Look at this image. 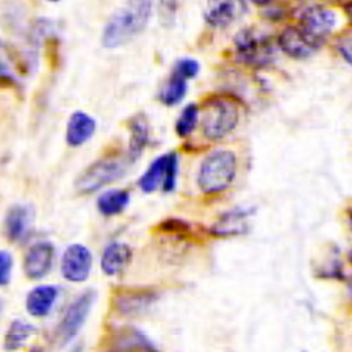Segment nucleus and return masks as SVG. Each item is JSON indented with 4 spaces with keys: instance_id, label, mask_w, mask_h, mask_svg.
Wrapping results in <instances>:
<instances>
[{
    "instance_id": "412c9836",
    "label": "nucleus",
    "mask_w": 352,
    "mask_h": 352,
    "mask_svg": "<svg viewBox=\"0 0 352 352\" xmlns=\"http://www.w3.org/2000/svg\"><path fill=\"white\" fill-rule=\"evenodd\" d=\"M33 333H36V327L30 324V322H25L22 320H16L10 324L7 333H5V349L7 351H14L19 349L21 346H24L28 338L32 337Z\"/></svg>"
},
{
    "instance_id": "9b49d317",
    "label": "nucleus",
    "mask_w": 352,
    "mask_h": 352,
    "mask_svg": "<svg viewBox=\"0 0 352 352\" xmlns=\"http://www.w3.org/2000/svg\"><path fill=\"white\" fill-rule=\"evenodd\" d=\"M277 43H279V47L283 52L296 60L309 58L310 55H314L320 49V45L311 41L299 27H287L280 33Z\"/></svg>"
},
{
    "instance_id": "473e14b6",
    "label": "nucleus",
    "mask_w": 352,
    "mask_h": 352,
    "mask_svg": "<svg viewBox=\"0 0 352 352\" xmlns=\"http://www.w3.org/2000/svg\"><path fill=\"white\" fill-rule=\"evenodd\" d=\"M49 2H60V0H49Z\"/></svg>"
},
{
    "instance_id": "39448f33",
    "label": "nucleus",
    "mask_w": 352,
    "mask_h": 352,
    "mask_svg": "<svg viewBox=\"0 0 352 352\" xmlns=\"http://www.w3.org/2000/svg\"><path fill=\"white\" fill-rule=\"evenodd\" d=\"M96 299H98V293L94 289H85L83 293L72 300L69 307L66 309L65 315L61 316L58 327L55 331L56 343L60 346H66L77 337L78 332L83 329L85 322H87L91 310H93Z\"/></svg>"
},
{
    "instance_id": "0eeeda50",
    "label": "nucleus",
    "mask_w": 352,
    "mask_h": 352,
    "mask_svg": "<svg viewBox=\"0 0 352 352\" xmlns=\"http://www.w3.org/2000/svg\"><path fill=\"white\" fill-rule=\"evenodd\" d=\"M335 24H337V16L332 10L322 5H310L300 11L299 28L320 47L331 35Z\"/></svg>"
},
{
    "instance_id": "bb28decb",
    "label": "nucleus",
    "mask_w": 352,
    "mask_h": 352,
    "mask_svg": "<svg viewBox=\"0 0 352 352\" xmlns=\"http://www.w3.org/2000/svg\"><path fill=\"white\" fill-rule=\"evenodd\" d=\"M182 0H160V19L162 24L171 27L177 16Z\"/></svg>"
},
{
    "instance_id": "c85d7f7f",
    "label": "nucleus",
    "mask_w": 352,
    "mask_h": 352,
    "mask_svg": "<svg viewBox=\"0 0 352 352\" xmlns=\"http://www.w3.org/2000/svg\"><path fill=\"white\" fill-rule=\"evenodd\" d=\"M338 50L340 54L343 55V58L348 61L349 65H352V33H348V35L340 38Z\"/></svg>"
},
{
    "instance_id": "7ed1b4c3",
    "label": "nucleus",
    "mask_w": 352,
    "mask_h": 352,
    "mask_svg": "<svg viewBox=\"0 0 352 352\" xmlns=\"http://www.w3.org/2000/svg\"><path fill=\"white\" fill-rule=\"evenodd\" d=\"M130 164L133 163L127 155H110L102 158L80 174V177L76 182V190L80 195H91V192L99 191L104 186L121 179L127 173Z\"/></svg>"
},
{
    "instance_id": "a211bd4d",
    "label": "nucleus",
    "mask_w": 352,
    "mask_h": 352,
    "mask_svg": "<svg viewBox=\"0 0 352 352\" xmlns=\"http://www.w3.org/2000/svg\"><path fill=\"white\" fill-rule=\"evenodd\" d=\"M149 124L144 116H135L130 121V143L127 157L130 162L135 163L143 154L147 143H149Z\"/></svg>"
},
{
    "instance_id": "4468645a",
    "label": "nucleus",
    "mask_w": 352,
    "mask_h": 352,
    "mask_svg": "<svg viewBox=\"0 0 352 352\" xmlns=\"http://www.w3.org/2000/svg\"><path fill=\"white\" fill-rule=\"evenodd\" d=\"M96 132V121L89 115L83 111L72 113L67 122L66 141L71 147H80L87 141L93 138Z\"/></svg>"
},
{
    "instance_id": "393cba45",
    "label": "nucleus",
    "mask_w": 352,
    "mask_h": 352,
    "mask_svg": "<svg viewBox=\"0 0 352 352\" xmlns=\"http://www.w3.org/2000/svg\"><path fill=\"white\" fill-rule=\"evenodd\" d=\"M177 171H179V157L175 152H169L166 174H164V180L162 185V188L166 192H171L175 188V184H177Z\"/></svg>"
},
{
    "instance_id": "c756f323",
    "label": "nucleus",
    "mask_w": 352,
    "mask_h": 352,
    "mask_svg": "<svg viewBox=\"0 0 352 352\" xmlns=\"http://www.w3.org/2000/svg\"><path fill=\"white\" fill-rule=\"evenodd\" d=\"M254 5H258V7H266V5H270L272 0H251Z\"/></svg>"
},
{
    "instance_id": "9d476101",
    "label": "nucleus",
    "mask_w": 352,
    "mask_h": 352,
    "mask_svg": "<svg viewBox=\"0 0 352 352\" xmlns=\"http://www.w3.org/2000/svg\"><path fill=\"white\" fill-rule=\"evenodd\" d=\"M55 258V248L49 241H39L28 249L24 258L25 276L32 280L43 279L52 270Z\"/></svg>"
},
{
    "instance_id": "7c9ffc66",
    "label": "nucleus",
    "mask_w": 352,
    "mask_h": 352,
    "mask_svg": "<svg viewBox=\"0 0 352 352\" xmlns=\"http://www.w3.org/2000/svg\"><path fill=\"white\" fill-rule=\"evenodd\" d=\"M349 224H351V229H352V208L349 210Z\"/></svg>"
},
{
    "instance_id": "aec40b11",
    "label": "nucleus",
    "mask_w": 352,
    "mask_h": 352,
    "mask_svg": "<svg viewBox=\"0 0 352 352\" xmlns=\"http://www.w3.org/2000/svg\"><path fill=\"white\" fill-rule=\"evenodd\" d=\"M166 164H168V154L155 158L147 168V171L140 179V188L144 192H154L157 188H160L164 180V174H166Z\"/></svg>"
},
{
    "instance_id": "cd10ccee",
    "label": "nucleus",
    "mask_w": 352,
    "mask_h": 352,
    "mask_svg": "<svg viewBox=\"0 0 352 352\" xmlns=\"http://www.w3.org/2000/svg\"><path fill=\"white\" fill-rule=\"evenodd\" d=\"M13 271V257L7 251H0V287L8 285Z\"/></svg>"
},
{
    "instance_id": "ddd939ff",
    "label": "nucleus",
    "mask_w": 352,
    "mask_h": 352,
    "mask_svg": "<svg viewBox=\"0 0 352 352\" xmlns=\"http://www.w3.org/2000/svg\"><path fill=\"white\" fill-rule=\"evenodd\" d=\"M58 288L54 285H39L33 288L25 299L27 311L35 318L47 316L58 299Z\"/></svg>"
},
{
    "instance_id": "f3484780",
    "label": "nucleus",
    "mask_w": 352,
    "mask_h": 352,
    "mask_svg": "<svg viewBox=\"0 0 352 352\" xmlns=\"http://www.w3.org/2000/svg\"><path fill=\"white\" fill-rule=\"evenodd\" d=\"M251 214V210H243L235 208L230 212H226L223 217L212 229L213 234L219 236H232V235H240L248 230L246 219Z\"/></svg>"
},
{
    "instance_id": "6ab92c4d",
    "label": "nucleus",
    "mask_w": 352,
    "mask_h": 352,
    "mask_svg": "<svg viewBox=\"0 0 352 352\" xmlns=\"http://www.w3.org/2000/svg\"><path fill=\"white\" fill-rule=\"evenodd\" d=\"M130 204V192L126 190H110L98 199V210L104 217H118Z\"/></svg>"
},
{
    "instance_id": "a878e982",
    "label": "nucleus",
    "mask_w": 352,
    "mask_h": 352,
    "mask_svg": "<svg viewBox=\"0 0 352 352\" xmlns=\"http://www.w3.org/2000/svg\"><path fill=\"white\" fill-rule=\"evenodd\" d=\"M199 71H201V66L196 60L192 58H182L179 60L177 63L174 66V72L175 76H179L182 78H185V80H190V78H195Z\"/></svg>"
},
{
    "instance_id": "423d86ee",
    "label": "nucleus",
    "mask_w": 352,
    "mask_h": 352,
    "mask_svg": "<svg viewBox=\"0 0 352 352\" xmlns=\"http://www.w3.org/2000/svg\"><path fill=\"white\" fill-rule=\"evenodd\" d=\"M234 43L238 60L244 65L263 67L271 65L276 58V49L271 39L254 28H244L236 33Z\"/></svg>"
},
{
    "instance_id": "f8f14e48",
    "label": "nucleus",
    "mask_w": 352,
    "mask_h": 352,
    "mask_svg": "<svg viewBox=\"0 0 352 352\" xmlns=\"http://www.w3.org/2000/svg\"><path fill=\"white\" fill-rule=\"evenodd\" d=\"M33 226V212L27 206H14L8 210L5 219V232L10 241H24L30 235Z\"/></svg>"
},
{
    "instance_id": "5701e85b",
    "label": "nucleus",
    "mask_w": 352,
    "mask_h": 352,
    "mask_svg": "<svg viewBox=\"0 0 352 352\" xmlns=\"http://www.w3.org/2000/svg\"><path fill=\"white\" fill-rule=\"evenodd\" d=\"M186 91H188V87H186V80L179 76L173 74L171 78L164 85L162 93H160V100L164 105L168 107H174L180 104L182 100L185 99Z\"/></svg>"
},
{
    "instance_id": "b1692460",
    "label": "nucleus",
    "mask_w": 352,
    "mask_h": 352,
    "mask_svg": "<svg viewBox=\"0 0 352 352\" xmlns=\"http://www.w3.org/2000/svg\"><path fill=\"white\" fill-rule=\"evenodd\" d=\"M197 121H199L197 107L195 104L186 105L184 111L180 113L177 122H175V132H177L180 138H186V136H190L192 132H195Z\"/></svg>"
},
{
    "instance_id": "f257e3e1",
    "label": "nucleus",
    "mask_w": 352,
    "mask_h": 352,
    "mask_svg": "<svg viewBox=\"0 0 352 352\" xmlns=\"http://www.w3.org/2000/svg\"><path fill=\"white\" fill-rule=\"evenodd\" d=\"M154 11V0H129L107 22L102 45L118 49L144 32Z\"/></svg>"
},
{
    "instance_id": "f03ea898",
    "label": "nucleus",
    "mask_w": 352,
    "mask_h": 352,
    "mask_svg": "<svg viewBox=\"0 0 352 352\" xmlns=\"http://www.w3.org/2000/svg\"><path fill=\"white\" fill-rule=\"evenodd\" d=\"M236 157L230 151H213L199 168L197 185L206 195H218L226 191L235 180Z\"/></svg>"
},
{
    "instance_id": "2eb2a0df",
    "label": "nucleus",
    "mask_w": 352,
    "mask_h": 352,
    "mask_svg": "<svg viewBox=\"0 0 352 352\" xmlns=\"http://www.w3.org/2000/svg\"><path fill=\"white\" fill-rule=\"evenodd\" d=\"M130 260H132V248L129 244L111 243L102 254V271L107 276H116L124 271V268L130 263Z\"/></svg>"
},
{
    "instance_id": "20e7f679",
    "label": "nucleus",
    "mask_w": 352,
    "mask_h": 352,
    "mask_svg": "<svg viewBox=\"0 0 352 352\" xmlns=\"http://www.w3.org/2000/svg\"><path fill=\"white\" fill-rule=\"evenodd\" d=\"M240 121V111L232 100L214 98L208 100L202 113V132L210 141L223 140L234 132Z\"/></svg>"
},
{
    "instance_id": "4be33fe9",
    "label": "nucleus",
    "mask_w": 352,
    "mask_h": 352,
    "mask_svg": "<svg viewBox=\"0 0 352 352\" xmlns=\"http://www.w3.org/2000/svg\"><path fill=\"white\" fill-rule=\"evenodd\" d=\"M116 349H144V351H157L154 343L151 342L146 335L138 331V329H122L118 335V343L115 344Z\"/></svg>"
},
{
    "instance_id": "6e6552de",
    "label": "nucleus",
    "mask_w": 352,
    "mask_h": 352,
    "mask_svg": "<svg viewBox=\"0 0 352 352\" xmlns=\"http://www.w3.org/2000/svg\"><path fill=\"white\" fill-rule=\"evenodd\" d=\"M93 270V254L83 244H71L66 248L61 260V274L66 280L82 283L89 277Z\"/></svg>"
},
{
    "instance_id": "72a5a7b5",
    "label": "nucleus",
    "mask_w": 352,
    "mask_h": 352,
    "mask_svg": "<svg viewBox=\"0 0 352 352\" xmlns=\"http://www.w3.org/2000/svg\"><path fill=\"white\" fill-rule=\"evenodd\" d=\"M351 293H352V283H351Z\"/></svg>"
},
{
    "instance_id": "dca6fc26",
    "label": "nucleus",
    "mask_w": 352,
    "mask_h": 352,
    "mask_svg": "<svg viewBox=\"0 0 352 352\" xmlns=\"http://www.w3.org/2000/svg\"><path fill=\"white\" fill-rule=\"evenodd\" d=\"M157 300V294L152 292H127L116 298V310L121 315L133 316L146 311Z\"/></svg>"
},
{
    "instance_id": "2f4dec72",
    "label": "nucleus",
    "mask_w": 352,
    "mask_h": 352,
    "mask_svg": "<svg viewBox=\"0 0 352 352\" xmlns=\"http://www.w3.org/2000/svg\"><path fill=\"white\" fill-rule=\"evenodd\" d=\"M2 311H3V302L0 300V316H2Z\"/></svg>"
},
{
    "instance_id": "1a4fd4ad",
    "label": "nucleus",
    "mask_w": 352,
    "mask_h": 352,
    "mask_svg": "<svg viewBox=\"0 0 352 352\" xmlns=\"http://www.w3.org/2000/svg\"><path fill=\"white\" fill-rule=\"evenodd\" d=\"M244 13H246V3L243 0H207L204 19L208 25L224 28L234 24Z\"/></svg>"
}]
</instances>
